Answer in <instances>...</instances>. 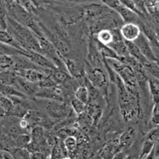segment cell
<instances>
[{
  "mask_svg": "<svg viewBox=\"0 0 159 159\" xmlns=\"http://www.w3.org/2000/svg\"><path fill=\"white\" fill-rule=\"evenodd\" d=\"M15 63L14 57L7 55H0V69L2 70L11 69Z\"/></svg>",
  "mask_w": 159,
  "mask_h": 159,
  "instance_id": "f546056e",
  "label": "cell"
},
{
  "mask_svg": "<svg viewBox=\"0 0 159 159\" xmlns=\"http://www.w3.org/2000/svg\"><path fill=\"white\" fill-rule=\"evenodd\" d=\"M145 159H158V157H156L155 154H154V150H152L151 152H150V154H148V156H147Z\"/></svg>",
  "mask_w": 159,
  "mask_h": 159,
  "instance_id": "7bdbcfd3",
  "label": "cell"
},
{
  "mask_svg": "<svg viewBox=\"0 0 159 159\" xmlns=\"http://www.w3.org/2000/svg\"><path fill=\"white\" fill-rule=\"evenodd\" d=\"M14 139H15V143L18 144V147H22V148H25V147L31 141L30 136L25 134H18V135H17Z\"/></svg>",
  "mask_w": 159,
  "mask_h": 159,
  "instance_id": "d6a6232c",
  "label": "cell"
},
{
  "mask_svg": "<svg viewBox=\"0 0 159 159\" xmlns=\"http://www.w3.org/2000/svg\"><path fill=\"white\" fill-rule=\"evenodd\" d=\"M94 43L98 52H99V54L102 57H103L104 59H115L119 60V61L120 60V58L118 57V55L115 52V51L111 49L109 46L100 43L99 42H98L97 40H95Z\"/></svg>",
  "mask_w": 159,
  "mask_h": 159,
  "instance_id": "e0dca14e",
  "label": "cell"
},
{
  "mask_svg": "<svg viewBox=\"0 0 159 159\" xmlns=\"http://www.w3.org/2000/svg\"><path fill=\"white\" fill-rule=\"evenodd\" d=\"M0 106L6 111L7 116H11L14 111V103L9 97L2 96L0 97Z\"/></svg>",
  "mask_w": 159,
  "mask_h": 159,
  "instance_id": "83f0119b",
  "label": "cell"
},
{
  "mask_svg": "<svg viewBox=\"0 0 159 159\" xmlns=\"http://www.w3.org/2000/svg\"><path fill=\"white\" fill-rule=\"evenodd\" d=\"M157 78L154 77H148L147 83H148L149 89H150V95H151L152 101L153 103H158L159 99V84Z\"/></svg>",
  "mask_w": 159,
  "mask_h": 159,
  "instance_id": "44dd1931",
  "label": "cell"
},
{
  "mask_svg": "<svg viewBox=\"0 0 159 159\" xmlns=\"http://www.w3.org/2000/svg\"><path fill=\"white\" fill-rule=\"evenodd\" d=\"M124 42L125 44H126V46H127V51H128L130 56L132 57L134 59H135L142 66H143L145 64L147 63L148 61H148L147 58L142 54V52H140L139 48L134 45V42H127V41H124Z\"/></svg>",
  "mask_w": 159,
  "mask_h": 159,
  "instance_id": "9a60e30c",
  "label": "cell"
},
{
  "mask_svg": "<svg viewBox=\"0 0 159 159\" xmlns=\"http://www.w3.org/2000/svg\"><path fill=\"white\" fill-rule=\"evenodd\" d=\"M146 140L153 142V143H157L158 140V129L155 128L150 130L147 134Z\"/></svg>",
  "mask_w": 159,
  "mask_h": 159,
  "instance_id": "f35d334b",
  "label": "cell"
},
{
  "mask_svg": "<svg viewBox=\"0 0 159 159\" xmlns=\"http://www.w3.org/2000/svg\"><path fill=\"white\" fill-rule=\"evenodd\" d=\"M122 38L127 42H134L141 34L139 25L135 23H124L119 28Z\"/></svg>",
  "mask_w": 159,
  "mask_h": 159,
  "instance_id": "8fae6325",
  "label": "cell"
},
{
  "mask_svg": "<svg viewBox=\"0 0 159 159\" xmlns=\"http://www.w3.org/2000/svg\"><path fill=\"white\" fill-rule=\"evenodd\" d=\"M50 119H65L70 114V107L64 101L51 100L45 107Z\"/></svg>",
  "mask_w": 159,
  "mask_h": 159,
  "instance_id": "8992f818",
  "label": "cell"
},
{
  "mask_svg": "<svg viewBox=\"0 0 159 159\" xmlns=\"http://www.w3.org/2000/svg\"><path fill=\"white\" fill-rule=\"evenodd\" d=\"M58 2H68V3H90L95 0H57Z\"/></svg>",
  "mask_w": 159,
  "mask_h": 159,
  "instance_id": "ab89813d",
  "label": "cell"
},
{
  "mask_svg": "<svg viewBox=\"0 0 159 159\" xmlns=\"http://www.w3.org/2000/svg\"><path fill=\"white\" fill-rule=\"evenodd\" d=\"M17 77L18 76L12 69L2 70L0 72V84L13 86L16 81Z\"/></svg>",
  "mask_w": 159,
  "mask_h": 159,
  "instance_id": "7402d4cb",
  "label": "cell"
},
{
  "mask_svg": "<svg viewBox=\"0 0 159 159\" xmlns=\"http://www.w3.org/2000/svg\"><path fill=\"white\" fill-rule=\"evenodd\" d=\"M1 96H2V95H1V93H0V97H1Z\"/></svg>",
  "mask_w": 159,
  "mask_h": 159,
  "instance_id": "c3c4849f",
  "label": "cell"
},
{
  "mask_svg": "<svg viewBox=\"0 0 159 159\" xmlns=\"http://www.w3.org/2000/svg\"><path fill=\"white\" fill-rule=\"evenodd\" d=\"M114 11H116L119 15L120 18L124 23L137 24V22H139V15L132 11H130V10L127 9V7H125L124 6L122 5V4H120Z\"/></svg>",
  "mask_w": 159,
  "mask_h": 159,
  "instance_id": "4fadbf2b",
  "label": "cell"
},
{
  "mask_svg": "<svg viewBox=\"0 0 159 159\" xmlns=\"http://www.w3.org/2000/svg\"><path fill=\"white\" fill-rule=\"evenodd\" d=\"M62 60L70 76L74 78H81L84 76V69L79 62L67 57H63Z\"/></svg>",
  "mask_w": 159,
  "mask_h": 159,
  "instance_id": "7c38bea8",
  "label": "cell"
},
{
  "mask_svg": "<svg viewBox=\"0 0 159 159\" xmlns=\"http://www.w3.org/2000/svg\"><path fill=\"white\" fill-rule=\"evenodd\" d=\"M15 89H18L19 92H21L22 94L25 95L26 97L27 96H33L34 97L35 94L37 93L38 90V86L37 84L32 83L25 79L22 76H18L17 77L16 81H15V84L13 85Z\"/></svg>",
  "mask_w": 159,
  "mask_h": 159,
  "instance_id": "9c48e42d",
  "label": "cell"
},
{
  "mask_svg": "<svg viewBox=\"0 0 159 159\" xmlns=\"http://www.w3.org/2000/svg\"><path fill=\"white\" fill-rule=\"evenodd\" d=\"M25 51H22L17 48L13 47L7 44L0 42V55H7V56L15 57V56H25Z\"/></svg>",
  "mask_w": 159,
  "mask_h": 159,
  "instance_id": "603a6c76",
  "label": "cell"
},
{
  "mask_svg": "<svg viewBox=\"0 0 159 159\" xmlns=\"http://www.w3.org/2000/svg\"><path fill=\"white\" fill-rule=\"evenodd\" d=\"M126 157H127V155L125 154V153H123V152H119V153H117L114 156V157L112 159H124Z\"/></svg>",
  "mask_w": 159,
  "mask_h": 159,
  "instance_id": "b9f144b4",
  "label": "cell"
},
{
  "mask_svg": "<svg viewBox=\"0 0 159 159\" xmlns=\"http://www.w3.org/2000/svg\"><path fill=\"white\" fill-rule=\"evenodd\" d=\"M6 116H7L6 111L3 110V108L0 106V119H3V118H5Z\"/></svg>",
  "mask_w": 159,
  "mask_h": 159,
  "instance_id": "ee69618b",
  "label": "cell"
},
{
  "mask_svg": "<svg viewBox=\"0 0 159 159\" xmlns=\"http://www.w3.org/2000/svg\"><path fill=\"white\" fill-rule=\"evenodd\" d=\"M47 73L53 79V80L58 85L64 84L71 77L67 71L64 70V69H57V68L53 69H48Z\"/></svg>",
  "mask_w": 159,
  "mask_h": 159,
  "instance_id": "2e32d148",
  "label": "cell"
},
{
  "mask_svg": "<svg viewBox=\"0 0 159 159\" xmlns=\"http://www.w3.org/2000/svg\"><path fill=\"white\" fill-rule=\"evenodd\" d=\"M1 71H2V69H0V72H1Z\"/></svg>",
  "mask_w": 159,
  "mask_h": 159,
  "instance_id": "681fc988",
  "label": "cell"
},
{
  "mask_svg": "<svg viewBox=\"0 0 159 159\" xmlns=\"http://www.w3.org/2000/svg\"><path fill=\"white\" fill-rule=\"evenodd\" d=\"M155 143H153V142L146 140L143 146V148H142V151L141 154H140V156H139V159L146 158L148 156V154L151 152V150H153Z\"/></svg>",
  "mask_w": 159,
  "mask_h": 159,
  "instance_id": "836d02e7",
  "label": "cell"
},
{
  "mask_svg": "<svg viewBox=\"0 0 159 159\" xmlns=\"http://www.w3.org/2000/svg\"><path fill=\"white\" fill-rule=\"evenodd\" d=\"M16 2L31 15H34L36 14L37 7L33 0H16Z\"/></svg>",
  "mask_w": 159,
  "mask_h": 159,
  "instance_id": "f1b7e54d",
  "label": "cell"
},
{
  "mask_svg": "<svg viewBox=\"0 0 159 159\" xmlns=\"http://www.w3.org/2000/svg\"><path fill=\"white\" fill-rule=\"evenodd\" d=\"M99 1L102 2L103 5L107 7L109 9L112 10V11H115L121 4L119 0H99Z\"/></svg>",
  "mask_w": 159,
  "mask_h": 159,
  "instance_id": "d590c367",
  "label": "cell"
},
{
  "mask_svg": "<svg viewBox=\"0 0 159 159\" xmlns=\"http://www.w3.org/2000/svg\"><path fill=\"white\" fill-rule=\"evenodd\" d=\"M2 134H4L3 127H2V124H1V123H0V136L2 135Z\"/></svg>",
  "mask_w": 159,
  "mask_h": 159,
  "instance_id": "f6af8a7d",
  "label": "cell"
},
{
  "mask_svg": "<svg viewBox=\"0 0 159 159\" xmlns=\"http://www.w3.org/2000/svg\"><path fill=\"white\" fill-rule=\"evenodd\" d=\"M124 159H134L132 156H127V157H125Z\"/></svg>",
  "mask_w": 159,
  "mask_h": 159,
  "instance_id": "bcb514c9",
  "label": "cell"
},
{
  "mask_svg": "<svg viewBox=\"0 0 159 159\" xmlns=\"http://www.w3.org/2000/svg\"><path fill=\"white\" fill-rule=\"evenodd\" d=\"M75 98L78 100L81 101L84 104L87 105L89 101V91H88L87 87L84 85H80L79 87L75 91Z\"/></svg>",
  "mask_w": 159,
  "mask_h": 159,
  "instance_id": "4316f807",
  "label": "cell"
},
{
  "mask_svg": "<svg viewBox=\"0 0 159 159\" xmlns=\"http://www.w3.org/2000/svg\"><path fill=\"white\" fill-rule=\"evenodd\" d=\"M65 147L69 151L74 150L76 147V139L73 136H68L64 141Z\"/></svg>",
  "mask_w": 159,
  "mask_h": 159,
  "instance_id": "e575fe53",
  "label": "cell"
},
{
  "mask_svg": "<svg viewBox=\"0 0 159 159\" xmlns=\"http://www.w3.org/2000/svg\"><path fill=\"white\" fill-rule=\"evenodd\" d=\"M62 159H71V158L69 157H65L64 158H62Z\"/></svg>",
  "mask_w": 159,
  "mask_h": 159,
  "instance_id": "7dc6e473",
  "label": "cell"
},
{
  "mask_svg": "<svg viewBox=\"0 0 159 159\" xmlns=\"http://www.w3.org/2000/svg\"><path fill=\"white\" fill-rule=\"evenodd\" d=\"M114 83L116 84L118 102L123 119L127 122L130 121L136 115L142 111L139 103L140 99H137L130 94L117 74L116 76Z\"/></svg>",
  "mask_w": 159,
  "mask_h": 159,
  "instance_id": "7a4b0ae2",
  "label": "cell"
},
{
  "mask_svg": "<svg viewBox=\"0 0 159 159\" xmlns=\"http://www.w3.org/2000/svg\"><path fill=\"white\" fill-rule=\"evenodd\" d=\"M47 70L48 69H42V68L26 69L24 72L23 77L27 80H29L30 82L38 84V82L41 81L42 80H43L46 76Z\"/></svg>",
  "mask_w": 159,
  "mask_h": 159,
  "instance_id": "5bb4252c",
  "label": "cell"
},
{
  "mask_svg": "<svg viewBox=\"0 0 159 159\" xmlns=\"http://www.w3.org/2000/svg\"><path fill=\"white\" fill-rule=\"evenodd\" d=\"M13 159H30V153L25 148L11 147L7 150Z\"/></svg>",
  "mask_w": 159,
  "mask_h": 159,
  "instance_id": "d4e9b609",
  "label": "cell"
},
{
  "mask_svg": "<svg viewBox=\"0 0 159 159\" xmlns=\"http://www.w3.org/2000/svg\"><path fill=\"white\" fill-rule=\"evenodd\" d=\"M136 137V131L135 129L133 127H129L126 131L123 133L120 137V144L121 146L125 147H130L133 143H134V139Z\"/></svg>",
  "mask_w": 159,
  "mask_h": 159,
  "instance_id": "ffe728a7",
  "label": "cell"
},
{
  "mask_svg": "<svg viewBox=\"0 0 159 159\" xmlns=\"http://www.w3.org/2000/svg\"><path fill=\"white\" fill-rule=\"evenodd\" d=\"M30 159H46V157L42 152L37 151L30 154Z\"/></svg>",
  "mask_w": 159,
  "mask_h": 159,
  "instance_id": "60d3db41",
  "label": "cell"
},
{
  "mask_svg": "<svg viewBox=\"0 0 159 159\" xmlns=\"http://www.w3.org/2000/svg\"><path fill=\"white\" fill-rule=\"evenodd\" d=\"M58 86L55 88H51V89L39 88L34 97L40 98V99H47L50 100H57V101H64V92Z\"/></svg>",
  "mask_w": 159,
  "mask_h": 159,
  "instance_id": "30bf717a",
  "label": "cell"
},
{
  "mask_svg": "<svg viewBox=\"0 0 159 159\" xmlns=\"http://www.w3.org/2000/svg\"><path fill=\"white\" fill-rule=\"evenodd\" d=\"M107 46H109L111 49H112L115 51V52L120 58V60H121V58H124L130 56L123 39L118 40V41H116V42H113L110 45H107Z\"/></svg>",
  "mask_w": 159,
  "mask_h": 159,
  "instance_id": "ac0fdd59",
  "label": "cell"
},
{
  "mask_svg": "<svg viewBox=\"0 0 159 159\" xmlns=\"http://www.w3.org/2000/svg\"><path fill=\"white\" fill-rule=\"evenodd\" d=\"M0 93L3 96L7 97H12V96H16V97L23 98L25 99L26 96L22 92H19L17 89H15L14 86L11 85H5L2 84H0Z\"/></svg>",
  "mask_w": 159,
  "mask_h": 159,
  "instance_id": "d6986e66",
  "label": "cell"
},
{
  "mask_svg": "<svg viewBox=\"0 0 159 159\" xmlns=\"http://www.w3.org/2000/svg\"><path fill=\"white\" fill-rule=\"evenodd\" d=\"M133 42L139 48L140 52H142V54L148 61L152 62H157V57H156L155 53L153 50V47L151 46L147 38L142 33Z\"/></svg>",
  "mask_w": 159,
  "mask_h": 159,
  "instance_id": "52a82bcc",
  "label": "cell"
},
{
  "mask_svg": "<svg viewBox=\"0 0 159 159\" xmlns=\"http://www.w3.org/2000/svg\"><path fill=\"white\" fill-rule=\"evenodd\" d=\"M87 20L89 23V30L96 34L104 30L119 29L123 22L119 15L112 10L96 18Z\"/></svg>",
  "mask_w": 159,
  "mask_h": 159,
  "instance_id": "3957f363",
  "label": "cell"
},
{
  "mask_svg": "<svg viewBox=\"0 0 159 159\" xmlns=\"http://www.w3.org/2000/svg\"><path fill=\"white\" fill-rule=\"evenodd\" d=\"M71 107H72V110L74 111L76 115H80L83 112L85 111V108H86V104L82 103L81 101L78 100L76 98H73L71 100Z\"/></svg>",
  "mask_w": 159,
  "mask_h": 159,
  "instance_id": "1f68e13d",
  "label": "cell"
},
{
  "mask_svg": "<svg viewBox=\"0 0 159 159\" xmlns=\"http://www.w3.org/2000/svg\"><path fill=\"white\" fill-rule=\"evenodd\" d=\"M133 2L136 5L137 8L139 11L143 14L144 16L146 17H150L149 15L147 14V9H146V6H145V0H133Z\"/></svg>",
  "mask_w": 159,
  "mask_h": 159,
  "instance_id": "74e56055",
  "label": "cell"
},
{
  "mask_svg": "<svg viewBox=\"0 0 159 159\" xmlns=\"http://www.w3.org/2000/svg\"><path fill=\"white\" fill-rule=\"evenodd\" d=\"M7 30L12 35L15 40L18 42L24 50H33L41 52L42 50L40 48L39 42L38 38L27 27L21 25L14 19L10 18L7 15Z\"/></svg>",
  "mask_w": 159,
  "mask_h": 159,
  "instance_id": "6da1fadb",
  "label": "cell"
},
{
  "mask_svg": "<svg viewBox=\"0 0 159 159\" xmlns=\"http://www.w3.org/2000/svg\"><path fill=\"white\" fill-rule=\"evenodd\" d=\"M31 141L36 143L38 146L45 141V131L43 127L41 126L34 127L31 131Z\"/></svg>",
  "mask_w": 159,
  "mask_h": 159,
  "instance_id": "484cf974",
  "label": "cell"
},
{
  "mask_svg": "<svg viewBox=\"0 0 159 159\" xmlns=\"http://www.w3.org/2000/svg\"><path fill=\"white\" fill-rule=\"evenodd\" d=\"M86 78L95 88L105 95L107 92L108 75L102 67H92L88 70Z\"/></svg>",
  "mask_w": 159,
  "mask_h": 159,
  "instance_id": "277c9868",
  "label": "cell"
},
{
  "mask_svg": "<svg viewBox=\"0 0 159 159\" xmlns=\"http://www.w3.org/2000/svg\"><path fill=\"white\" fill-rule=\"evenodd\" d=\"M57 13L58 17L63 23L72 25L84 18L83 6L69 7H52Z\"/></svg>",
  "mask_w": 159,
  "mask_h": 159,
  "instance_id": "5b68a950",
  "label": "cell"
},
{
  "mask_svg": "<svg viewBox=\"0 0 159 159\" xmlns=\"http://www.w3.org/2000/svg\"><path fill=\"white\" fill-rule=\"evenodd\" d=\"M37 85L38 86V88H41V89H51V88H55L58 86L57 84L53 80V79L48 73L43 80H42L41 81L37 84Z\"/></svg>",
  "mask_w": 159,
  "mask_h": 159,
  "instance_id": "4dcf8cb0",
  "label": "cell"
},
{
  "mask_svg": "<svg viewBox=\"0 0 159 159\" xmlns=\"http://www.w3.org/2000/svg\"><path fill=\"white\" fill-rule=\"evenodd\" d=\"M0 42L7 44V45H9L11 46H13V47L21 49L22 51H25L21 48V46L18 45V42L15 40V38H13L12 35L7 30L0 29Z\"/></svg>",
  "mask_w": 159,
  "mask_h": 159,
  "instance_id": "cb8c5ba5",
  "label": "cell"
},
{
  "mask_svg": "<svg viewBox=\"0 0 159 159\" xmlns=\"http://www.w3.org/2000/svg\"><path fill=\"white\" fill-rule=\"evenodd\" d=\"M159 109H158V103H154V107L152 110V123L155 126H157L159 123Z\"/></svg>",
  "mask_w": 159,
  "mask_h": 159,
  "instance_id": "8d00e7d4",
  "label": "cell"
},
{
  "mask_svg": "<svg viewBox=\"0 0 159 159\" xmlns=\"http://www.w3.org/2000/svg\"><path fill=\"white\" fill-rule=\"evenodd\" d=\"M25 57H26L28 59L30 60V61L42 69H53L57 68L49 58L46 57L41 52L33 50H25Z\"/></svg>",
  "mask_w": 159,
  "mask_h": 159,
  "instance_id": "ba28073f",
  "label": "cell"
}]
</instances>
